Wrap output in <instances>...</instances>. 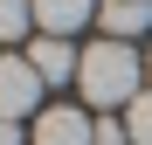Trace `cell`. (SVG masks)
Segmentation results:
<instances>
[{
  "label": "cell",
  "instance_id": "obj_5",
  "mask_svg": "<svg viewBox=\"0 0 152 145\" xmlns=\"http://www.w3.org/2000/svg\"><path fill=\"white\" fill-rule=\"evenodd\" d=\"M28 62H35V76H42V83H69L76 69H83V55H76L69 42H48V35L28 42Z\"/></svg>",
  "mask_w": 152,
  "mask_h": 145
},
{
  "label": "cell",
  "instance_id": "obj_6",
  "mask_svg": "<svg viewBox=\"0 0 152 145\" xmlns=\"http://www.w3.org/2000/svg\"><path fill=\"white\" fill-rule=\"evenodd\" d=\"M97 21H104V42H132L152 28V0H104Z\"/></svg>",
  "mask_w": 152,
  "mask_h": 145
},
{
  "label": "cell",
  "instance_id": "obj_1",
  "mask_svg": "<svg viewBox=\"0 0 152 145\" xmlns=\"http://www.w3.org/2000/svg\"><path fill=\"white\" fill-rule=\"evenodd\" d=\"M76 83H83V97L97 111H132L138 97L152 90L145 83V55H132V42H97V48H83V69H76Z\"/></svg>",
  "mask_w": 152,
  "mask_h": 145
},
{
  "label": "cell",
  "instance_id": "obj_3",
  "mask_svg": "<svg viewBox=\"0 0 152 145\" xmlns=\"http://www.w3.org/2000/svg\"><path fill=\"white\" fill-rule=\"evenodd\" d=\"M35 145H97V117L69 111V104H48L35 117Z\"/></svg>",
  "mask_w": 152,
  "mask_h": 145
},
{
  "label": "cell",
  "instance_id": "obj_2",
  "mask_svg": "<svg viewBox=\"0 0 152 145\" xmlns=\"http://www.w3.org/2000/svg\"><path fill=\"white\" fill-rule=\"evenodd\" d=\"M35 104H42V76H35V62H28V55H0V117L21 125Z\"/></svg>",
  "mask_w": 152,
  "mask_h": 145
},
{
  "label": "cell",
  "instance_id": "obj_7",
  "mask_svg": "<svg viewBox=\"0 0 152 145\" xmlns=\"http://www.w3.org/2000/svg\"><path fill=\"white\" fill-rule=\"evenodd\" d=\"M35 28V0H0V42H21Z\"/></svg>",
  "mask_w": 152,
  "mask_h": 145
},
{
  "label": "cell",
  "instance_id": "obj_10",
  "mask_svg": "<svg viewBox=\"0 0 152 145\" xmlns=\"http://www.w3.org/2000/svg\"><path fill=\"white\" fill-rule=\"evenodd\" d=\"M0 145H21V125H7V117H0Z\"/></svg>",
  "mask_w": 152,
  "mask_h": 145
},
{
  "label": "cell",
  "instance_id": "obj_11",
  "mask_svg": "<svg viewBox=\"0 0 152 145\" xmlns=\"http://www.w3.org/2000/svg\"><path fill=\"white\" fill-rule=\"evenodd\" d=\"M145 83H152V55H145Z\"/></svg>",
  "mask_w": 152,
  "mask_h": 145
},
{
  "label": "cell",
  "instance_id": "obj_4",
  "mask_svg": "<svg viewBox=\"0 0 152 145\" xmlns=\"http://www.w3.org/2000/svg\"><path fill=\"white\" fill-rule=\"evenodd\" d=\"M104 14V0H35V28L48 35V42H69L83 21H97Z\"/></svg>",
  "mask_w": 152,
  "mask_h": 145
},
{
  "label": "cell",
  "instance_id": "obj_8",
  "mask_svg": "<svg viewBox=\"0 0 152 145\" xmlns=\"http://www.w3.org/2000/svg\"><path fill=\"white\" fill-rule=\"evenodd\" d=\"M124 131H132V145H152V90L124 111Z\"/></svg>",
  "mask_w": 152,
  "mask_h": 145
},
{
  "label": "cell",
  "instance_id": "obj_9",
  "mask_svg": "<svg viewBox=\"0 0 152 145\" xmlns=\"http://www.w3.org/2000/svg\"><path fill=\"white\" fill-rule=\"evenodd\" d=\"M97 145H132V131H124L118 117H111V125H97Z\"/></svg>",
  "mask_w": 152,
  "mask_h": 145
}]
</instances>
